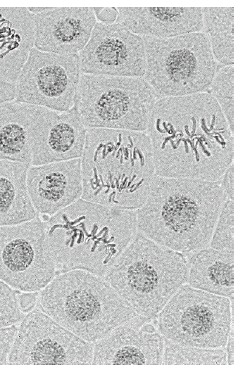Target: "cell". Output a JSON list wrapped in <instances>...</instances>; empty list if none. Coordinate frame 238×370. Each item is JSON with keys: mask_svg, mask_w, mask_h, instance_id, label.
<instances>
[{"mask_svg": "<svg viewBox=\"0 0 238 370\" xmlns=\"http://www.w3.org/2000/svg\"><path fill=\"white\" fill-rule=\"evenodd\" d=\"M145 132L159 177L216 181L234 160V133L208 92L159 98Z\"/></svg>", "mask_w": 238, "mask_h": 370, "instance_id": "obj_1", "label": "cell"}, {"mask_svg": "<svg viewBox=\"0 0 238 370\" xmlns=\"http://www.w3.org/2000/svg\"><path fill=\"white\" fill-rule=\"evenodd\" d=\"M56 274L81 269L104 276L137 232L136 210L80 198L44 222Z\"/></svg>", "mask_w": 238, "mask_h": 370, "instance_id": "obj_2", "label": "cell"}, {"mask_svg": "<svg viewBox=\"0 0 238 370\" xmlns=\"http://www.w3.org/2000/svg\"><path fill=\"white\" fill-rule=\"evenodd\" d=\"M80 159L81 198L110 207L137 210L157 176L145 132L88 129Z\"/></svg>", "mask_w": 238, "mask_h": 370, "instance_id": "obj_3", "label": "cell"}, {"mask_svg": "<svg viewBox=\"0 0 238 370\" xmlns=\"http://www.w3.org/2000/svg\"><path fill=\"white\" fill-rule=\"evenodd\" d=\"M226 198L219 181L156 176L136 210L137 231L182 254L208 247Z\"/></svg>", "mask_w": 238, "mask_h": 370, "instance_id": "obj_4", "label": "cell"}, {"mask_svg": "<svg viewBox=\"0 0 238 370\" xmlns=\"http://www.w3.org/2000/svg\"><path fill=\"white\" fill-rule=\"evenodd\" d=\"M39 305L59 324L92 343L138 315L104 276L81 269L56 276L41 290Z\"/></svg>", "mask_w": 238, "mask_h": 370, "instance_id": "obj_5", "label": "cell"}, {"mask_svg": "<svg viewBox=\"0 0 238 370\" xmlns=\"http://www.w3.org/2000/svg\"><path fill=\"white\" fill-rule=\"evenodd\" d=\"M184 254L137 231L104 276L139 316L153 319L186 283Z\"/></svg>", "mask_w": 238, "mask_h": 370, "instance_id": "obj_6", "label": "cell"}, {"mask_svg": "<svg viewBox=\"0 0 238 370\" xmlns=\"http://www.w3.org/2000/svg\"><path fill=\"white\" fill-rule=\"evenodd\" d=\"M143 38L146 51L143 78L160 98L208 92L218 65L204 32Z\"/></svg>", "mask_w": 238, "mask_h": 370, "instance_id": "obj_7", "label": "cell"}, {"mask_svg": "<svg viewBox=\"0 0 238 370\" xmlns=\"http://www.w3.org/2000/svg\"><path fill=\"white\" fill-rule=\"evenodd\" d=\"M159 98L143 77L82 73L75 106L87 129L146 132Z\"/></svg>", "mask_w": 238, "mask_h": 370, "instance_id": "obj_8", "label": "cell"}, {"mask_svg": "<svg viewBox=\"0 0 238 370\" xmlns=\"http://www.w3.org/2000/svg\"><path fill=\"white\" fill-rule=\"evenodd\" d=\"M233 300L183 284L158 313V331L178 344L224 347L234 322Z\"/></svg>", "mask_w": 238, "mask_h": 370, "instance_id": "obj_9", "label": "cell"}, {"mask_svg": "<svg viewBox=\"0 0 238 370\" xmlns=\"http://www.w3.org/2000/svg\"><path fill=\"white\" fill-rule=\"evenodd\" d=\"M94 343L68 330L39 309L21 321L8 357L10 365H91Z\"/></svg>", "mask_w": 238, "mask_h": 370, "instance_id": "obj_10", "label": "cell"}, {"mask_svg": "<svg viewBox=\"0 0 238 370\" xmlns=\"http://www.w3.org/2000/svg\"><path fill=\"white\" fill-rule=\"evenodd\" d=\"M44 240V222L38 215L18 224L0 226V280L25 292L46 286L56 272Z\"/></svg>", "mask_w": 238, "mask_h": 370, "instance_id": "obj_11", "label": "cell"}, {"mask_svg": "<svg viewBox=\"0 0 238 370\" xmlns=\"http://www.w3.org/2000/svg\"><path fill=\"white\" fill-rule=\"evenodd\" d=\"M82 72L78 54L30 51L15 82V100L64 112L75 103Z\"/></svg>", "mask_w": 238, "mask_h": 370, "instance_id": "obj_12", "label": "cell"}, {"mask_svg": "<svg viewBox=\"0 0 238 370\" xmlns=\"http://www.w3.org/2000/svg\"><path fill=\"white\" fill-rule=\"evenodd\" d=\"M78 56L82 74L130 77L144 75V38L117 23H96Z\"/></svg>", "mask_w": 238, "mask_h": 370, "instance_id": "obj_13", "label": "cell"}, {"mask_svg": "<svg viewBox=\"0 0 238 370\" xmlns=\"http://www.w3.org/2000/svg\"><path fill=\"white\" fill-rule=\"evenodd\" d=\"M87 130L75 106L64 112L33 106L31 165L80 158Z\"/></svg>", "mask_w": 238, "mask_h": 370, "instance_id": "obj_14", "label": "cell"}, {"mask_svg": "<svg viewBox=\"0 0 238 370\" xmlns=\"http://www.w3.org/2000/svg\"><path fill=\"white\" fill-rule=\"evenodd\" d=\"M150 321L137 315L94 343L92 364H162L164 338Z\"/></svg>", "mask_w": 238, "mask_h": 370, "instance_id": "obj_15", "label": "cell"}, {"mask_svg": "<svg viewBox=\"0 0 238 370\" xmlns=\"http://www.w3.org/2000/svg\"><path fill=\"white\" fill-rule=\"evenodd\" d=\"M34 20L35 48L63 56L78 54L97 23L90 7L50 8L34 15Z\"/></svg>", "mask_w": 238, "mask_h": 370, "instance_id": "obj_16", "label": "cell"}, {"mask_svg": "<svg viewBox=\"0 0 238 370\" xmlns=\"http://www.w3.org/2000/svg\"><path fill=\"white\" fill-rule=\"evenodd\" d=\"M27 186L36 212L54 215L82 197L81 159L30 166Z\"/></svg>", "mask_w": 238, "mask_h": 370, "instance_id": "obj_17", "label": "cell"}, {"mask_svg": "<svg viewBox=\"0 0 238 370\" xmlns=\"http://www.w3.org/2000/svg\"><path fill=\"white\" fill-rule=\"evenodd\" d=\"M116 20L142 37L170 38L203 29L201 7H119Z\"/></svg>", "mask_w": 238, "mask_h": 370, "instance_id": "obj_18", "label": "cell"}, {"mask_svg": "<svg viewBox=\"0 0 238 370\" xmlns=\"http://www.w3.org/2000/svg\"><path fill=\"white\" fill-rule=\"evenodd\" d=\"M34 47V15L25 7H0V75L15 83Z\"/></svg>", "mask_w": 238, "mask_h": 370, "instance_id": "obj_19", "label": "cell"}, {"mask_svg": "<svg viewBox=\"0 0 238 370\" xmlns=\"http://www.w3.org/2000/svg\"><path fill=\"white\" fill-rule=\"evenodd\" d=\"M187 262L188 285L234 298V251L207 247L191 253Z\"/></svg>", "mask_w": 238, "mask_h": 370, "instance_id": "obj_20", "label": "cell"}, {"mask_svg": "<svg viewBox=\"0 0 238 370\" xmlns=\"http://www.w3.org/2000/svg\"><path fill=\"white\" fill-rule=\"evenodd\" d=\"M32 107L15 100L0 106V160L31 165Z\"/></svg>", "mask_w": 238, "mask_h": 370, "instance_id": "obj_21", "label": "cell"}, {"mask_svg": "<svg viewBox=\"0 0 238 370\" xmlns=\"http://www.w3.org/2000/svg\"><path fill=\"white\" fill-rule=\"evenodd\" d=\"M30 166L0 160V226L18 224L38 215L27 186Z\"/></svg>", "mask_w": 238, "mask_h": 370, "instance_id": "obj_22", "label": "cell"}, {"mask_svg": "<svg viewBox=\"0 0 238 370\" xmlns=\"http://www.w3.org/2000/svg\"><path fill=\"white\" fill-rule=\"evenodd\" d=\"M203 28L218 65H234V7H203Z\"/></svg>", "mask_w": 238, "mask_h": 370, "instance_id": "obj_23", "label": "cell"}, {"mask_svg": "<svg viewBox=\"0 0 238 370\" xmlns=\"http://www.w3.org/2000/svg\"><path fill=\"white\" fill-rule=\"evenodd\" d=\"M164 338L163 365L224 366L227 364L223 347L184 345Z\"/></svg>", "mask_w": 238, "mask_h": 370, "instance_id": "obj_24", "label": "cell"}, {"mask_svg": "<svg viewBox=\"0 0 238 370\" xmlns=\"http://www.w3.org/2000/svg\"><path fill=\"white\" fill-rule=\"evenodd\" d=\"M208 93L219 105L234 133V65L218 68Z\"/></svg>", "mask_w": 238, "mask_h": 370, "instance_id": "obj_25", "label": "cell"}, {"mask_svg": "<svg viewBox=\"0 0 238 370\" xmlns=\"http://www.w3.org/2000/svg\"><path fill=\"white\" fill-rule=\"evenodd\" d=\"M234 200H226L215 223L209 247L234 251Z\"/></svg>", "mask_w": 238, "mask_h": 370, "instance_id": "obj_26", "label": "cell"}, {"mask_svg": "<svg viewBox=\"0 0 238 370\" xmlns=\"http://www.w3.org/2000/svg\"><path fill=\"white\" fill-rule=\"evenodd\" d=\"M24 317L16 293L0 281V328L15 325Z\"/></svg>", "mask_w": 238, "mask_h": 370, "instance_id": "obj_27", "label": "cell"}, {"mask_svg": "<svg viewBox=\"0 0 238 370\" xmlns=\"http://www.w3.org/2000/svg\"><path fill=\"white\" fill-rule=\"evenodd\" d=\"M17 331L18 327L15 324L0 328V365L7 364L8 355Z\"/></svg>", "mask_w": 238, "mask_h": 370, "instance_id": "obj_28", "label": "cell"}, {"mask_svg": "<svg viewBox=\"0 0 238 370\" xmlns=\"http://www.w3.org/2000/svg\"><path fill=\"white\" fill-rule=\"evenodd\" d=\"M219 184L226 199L234 200V162L225 170L219 180Z\"/></svg>", "mask_w": 238, "mask_h": 370, "instance_id": "obj_29", "label": "cell"}, {"mask_svg": "<svg viewBox=\"0 0 238 370\" xmlns=\"http://www.w3.org/2000/svg\"><path fill=\"white\" fill-rule=\"evenodd\" d=\"M96 19L104 24H113L116 23L118 11L117 8L94 7L92 8Z\"/></svg>", "mask_w": 238, "mask_h": 370, "instance_id": "obj_30", "label": "cell"}, {"mask_svg": "<svg viewBox=\"0 0 238 370\" xmlns=\"http://www.w3.org/2000/svg\"><path fill=\"white\" fill-rule=\"evenodd\" d=\"M15 83L11 82L0 75V106L15 100Z\"/></svg>", "mask_w": 238, "mask_h": 370, "instance_id": "obj_31", "label": "cell"}, {"mask_svg": "<svg viewBox=\"0 0 238 370\" xmlns=\"http://www.w3.org/2000/svg\"><path fill=\"white\" fill-rule=\"evenodd\" d=\"M38 293L37 292H26L18 297L19 306L23 312H30L35 305Z\"/></svg>", "mask_w": 238, "mask_h": 370, "instance_id": "obj_32", "label": "cell"}, {"mask_svg": "<svg viewBox=\"0 0 238 370\" xmlns=\"http://www.w3.org/2000/svg\"><path fill=\"white\" fill-rule=\"evenodd\" d=\"M227 363L229 365L234 364V322L231 325L230 331L226 342Z\"/></svg>", "mask_w": 238, "mask_h": 370, "instance_id": "obj_33", "label": "cell"}, {"mask_svg": "<svg viewBox=\"0 0 238 370\" xmlns=\"http://www.w3.org/2000/svg\"><path fill=\"white\" fill-rule=\"evenodd\" d=\"M50 8H47V7H30V8H27L28 11L32 13L33 15H36V14H38V13H40L42 12H44L48 9H49Z\"/></svg>", "mask_w": 238, "mask_h": 370, "instance_id": "obj_34", "label": "cell"}]
</instances>
